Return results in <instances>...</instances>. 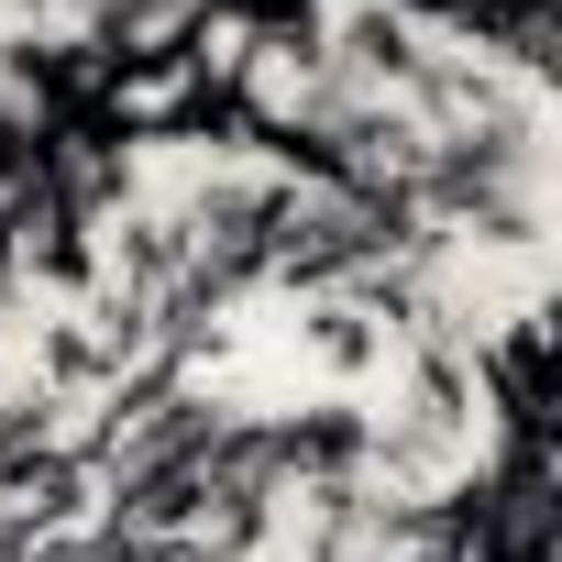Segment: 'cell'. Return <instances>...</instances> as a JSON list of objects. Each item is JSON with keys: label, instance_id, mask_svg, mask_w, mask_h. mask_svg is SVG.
I'll list each match as a JSON object with an SVG mask.
<instances>
[{"label": "cell", "instance_id": "cell-2", "mask_svg": "<svg viewBox=\"0 0 562 562\" xmlns=\"http://www.w3.org/2000/svg\"><path fill=\"white\" fill-rule=\"evenodd\" d=\"M34 562H100V540H89V518H78V529H45V540H34Z\"/></svg>", "mask_w": 562, "mask_h": 562}, {"label": "cell", "instance_id": "cell-1", "mask_svg": "<svg viewBox=\"0 0 562 562\" xmlns=\"http://www.w3.org/2000/svg\"><path fill=\"white\" fill-rule=\"evenodd\" d=\"M34 540H45V518H34V507H12V496H0V562H34Z\"/></svg>", "mask_w": 562, "mask_h": 562}]
</instances>
